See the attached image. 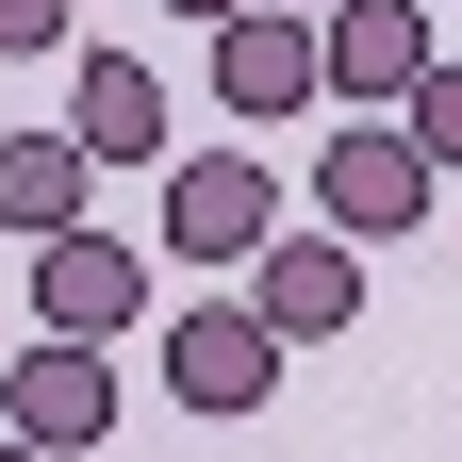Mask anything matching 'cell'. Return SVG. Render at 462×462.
I'll list each match as a JSON object with an SVG mask.
<instances>
[{
  "label": "cell",
  "instance_id": "cell-1",
  "mask_svg": "<svg viewBox=\"0 0 462 462\" xmlns=\"http://www.w3.org/2000/svg\"><path fill=\"white\" fill-rule=\"evenodd\" d=\"M430 182H446V165L396 133V116H346V133L314 149V215L346 231V248H413V231H430Z\"/></svg>",
  "mask_w": 462,
  "mask_h": 462
},
{
  "label": "cell",
  "instance_id": "cell-2",
  "mask_svg": "<svg viewBox=\"0 0 462 462\" xmlns=\"http://www.w3.org/2000/svg\"><path fill=\"white\" fill-rule=\"evenodd\" d=\"M165 248L182 264H264L281 248V165L264 149H182L165 165Z\"/></svg>",
  "mask_w": 462,
  "mask_h": 462
},
{
  "label": "cell",
  "instance_id": "cell-3",
  "mask_svg": "<svg viewBox=\"0 0 462 462\" xmlns=\"http://www.w3.org/2000/svg\"><path fill=\"white\" fill-rule=\"evenodd\" d=\"M165 396H182V413H264V396H281V330H264L248 298L165 314Z\"/></svg>",
  "mask_w": 462,
  "mask_h": 462
},
{
  "label": "cell",
  "instance_id": "cell-4",
  "mask_svg": "<svg viewBox=\"0 0 462 462\" xmlns=\"http://www.w3.org/2000/svg\"><path fill=\"white\" fill-rule=\"evenodd\" d=\"M0 430L17 446H50V462H83L99 430H116V346H17V364H0Z\"/></svg>",
  "mask_w": 462,
  "mask_h": 462
},
{
  "label": "cell",
  "instance_id": "cell-5",
  "mask_svg": "<svg viewBox=\"0 0 462 462\" xmlns=\"http://www.w3.org/2000/svg\"><path fill=\"white\" fill-rule=\"evenodd\" d=\"M33 330H50V346H116V330H149V248H116V231L33 248Z\"/></svg>",
  "mask_w": 462,
  "mask_h": 462
},
{
  "label": "cell",
  "instance_id": "cell-6",
  "mask_svg": "<svg viewBox=\"0 0 462 462\" xmlns=\"http://www.w3.org/2000/svg\"><path fill=\"white\" fill-rule=\"evenodd\" d=\"M430 67H446L430 0H346V17H330V99H346V116H413Z\"/></svg>",
  "mask_w": 462,
  "mask_h": 462
},
{
  "label": "cell",
  "instance_id": "cell-7",
  "mask_svg": "<svg viewBox=\"0 0 462 462\" xmlns=\"http://www.w3.org/2000/svg\"><path fill=\"white\" fill-rule=\"evenodd\" d=\"M215 99H231V116H298V99H330V17H298V0L231 17V33H215Z\"/></svg>",
  "mask_w": 462,
  "mask_h": 462
},
{
  "label": "cell",
  "instance_id": "cell-8",
  "mask_svg": "<svg viewBox=\"0 0 462 462\" xmlns=\"http://www.w3.org/2000/svg\"><path fill=\"white\" fill-rule=\"evenodd\" d=\"M248 314H264L281 346H330L346 314H364V248H346V231H314V248H264V264H248Z\"/></svg>",
  "mask_w": 462,
  "mask_h": 462
},
{
  "label": "cell",
  "instance_id": "cell-9",
  "mask_svg": "<svg viewBox=\"0 0 462 462\" xmlns=\"http://www.w3.org/2000/svg\"><path fill=\"white\" fill-rule=\"evenodd\" d=\"M83 182H99V149L50 116V133H0V231H33V248H67V231H99L83 215Z\"/></svg>",
  "mask_w": 462,
  "mask_h": 462
},
{
  "label": "cell",
  "instance_id": "cell-10",
  "mask_svg": "<svg viewBox=\"0 0 462 462\" xmlns=\"http://www.w3.org/2000/svg\"><path fill=\"white\" fill-rule=\"evenodd\" d=\"M67 133L99 165H182V149H165V83L133 67V50H83V67H67Z\"/></svg>",
  "mask_w": 462,
  "mask_h": 462
},
{
  "label": "cell",
  "instance_id": "cell-11",
  "mask_svg": "<svg viewBox=\"0 0 462 462\" xmlns=\"http://www.w3.org/2000/svg\"><path fill=\"white\" fill-rule=\"evenodd\" d=\"M396 133H413L430 165H462V50H446V67H430V99H413V116H396Z\"/></svg>",
  "mask_w": 462,
  "mask_h": 462
},
{
  "label": "cell",
  "instance_id": "cell-12",
  "mask_svg": "<svg viewBox=\"0 0 462 462\" xmlns=\"http://www.w3.org/2000/svg\"><path fill=\"white\" fill-rule=\"evenodd\" d=\"M0 50H67V0H0Z\"/></svg>",
  "mask_w": 462,
  "mask_h": 462
},
{
  "label": "cell",
  "instance_id": "cell-13",
  "mask_svg": "<svg viewBox=\"0 0 462 462\" xmlns=\"http://www.w3.org/2000/svg\"><path fill=\"white\" fill-rule=\"evenodd\" d=\"M182 17H199V33H231V17H264V0H182Z\"/></svg>",
  "mask_w": 462,
  "mask_h": 462
},
{
  "label": "cell",
  "instance_id": "cell-14",
  "mask_svg": "<svg viewBox=\"0 0 462 462\" xmlns=\"http://www.w3.org/2000/svg\"><path fill=\"white\" fill-rule=\"evenodd\" d=\"M0 462H50V446H17V430H0Z\"/></svg>",
  "mask_w": 462,
  "mask_h": 462
},
{
  "label": "cell",
  "instance_id": "cell-15",
  "mask_svg": "<svg viewBox=\"0 0 462 462\" xmlns=\"http://www.w3.org/2000/svg\"><path fill=\"white\" fill-rule=\"evenodd\" d=\"M298 17H346V0H298Z\"/></svg>",
  "mask_w": 462,
  "mask_h": 462
}]
</instances>
